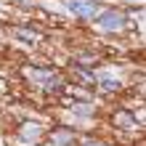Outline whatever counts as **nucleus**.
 Instances as JSON below:
<instances>
[{
    "label": "nucleus",
    "mask_w": 146,
    "mask_h": 146,
    "mask_svg": "<svg viewBox=\"0 0 146 146\" xmlns=\"http://www.w3.org/2000/svg\"><path fill=\"white\" fill-rule=\"evenodd\" d=\"M66 5L72 8V13L82 16V19H88V16H93L98 11V5L93 3V0H66Z\"/></svg>",
    "instance_id": "nucleus-1"
},
{
    "label": "nucleus",
    "mask_w": 146,
    "mask_h": 146,
    "mask_svg": "<svg viewBox=\"0 0 146 146\" xmlns=\"http://www.w3.org/2000/svg\"><path fill=\"white\" fill-rule=\"evenodd\" d=\"M98 24H101L104 29H119V27H125V16L119 13V11H106V13L98 19Z\"/></svg>",
    "instance_id": "nucleus-2"
}]
</instances>
